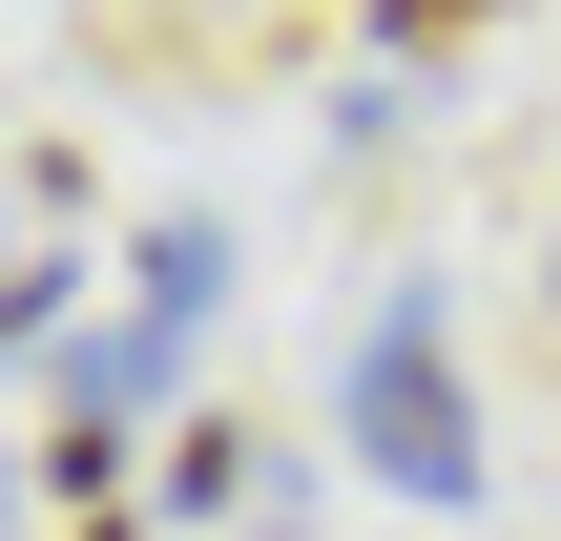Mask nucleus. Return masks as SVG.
Masks as SVG:
<instances>
[{
    "label": "nucleus",
    "instance_id": "nucleus-2",
    "mask_svg": "<svg viewBox=\"0 0 561 541\" xmlns=\"http://www.w3.org/2000/svg\"><path fill=\"white\" fill-rule=\"evenodd\" d=\"M250 500V417H167V521H229Z\"/></svg>",
    "mask_w": 561,
    "mask_h": 541
},
{
    "label": "nucleus",
    "instance_id": "nucleus-3",
    "mask_svg": "<svg viewBox=\"0 0 561 541\" xmlns=\"http://www.w3.org/2000/svg\"><path fill=\"white\" fill-rule=\"evenodd\" d=\"M500 21H520V0H375V42H396V63H458V42H500Z\"/></svg>",
    "mask_w": 561,
    "mask_h": 541
},
{
    "label": "nucleus",
    "instance_id": "nucleus-1",
    "mask_svg": "<svg viewBox=\"0 0 561 541\" xmlns=\"http://www.w3.org/2000/svg\"><path fill=\"white\" fill-rule=\"evenodd\" d=\"M354 459H375L396 500H479V396H458L437 292H396V313L354 334Z\"/></svg>",
    "mask_w": 561,
    "mask_h": 541
},
{
    "label": "nucleus",
    "instance_id": "nucleus-4",
    "mask_svg": "<svg viewBox=\"0 0 561 541\" xmlns=\"http://www.w3.org/2000/svg\"><path fill=\"white\" fill-rule=\"evenodd\" d=\"M83 541H146V521H125V500H104V521H83Z\"/></svg>",
    "mask_w": 561,
    "mask_h": 541
},
{
    "label": "nucleus",
    "instance_id": "nucleus-5",
    "mask_svg": "<svg viewBox=\"0 0 561 541\" xmlns=\"http://www.w3.org/2000/svg\"><path fill=\"white\" fill-rule=\"evenodd\" d=\"M0 271H21V250H0Z\"/></svg>",
    "mask_w": 561,
    "mask_h": 541
}]
</instances>
